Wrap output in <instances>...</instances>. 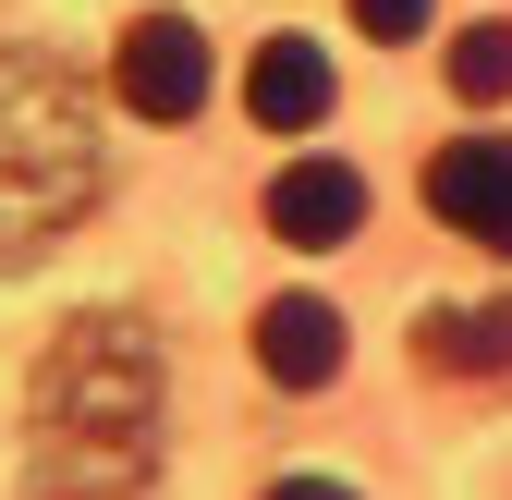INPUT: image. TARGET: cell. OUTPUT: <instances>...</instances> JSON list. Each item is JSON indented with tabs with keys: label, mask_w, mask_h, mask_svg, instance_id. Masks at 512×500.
Segmentation results:
<instances>
[{
	"label": "cell",
	"mask_w": 512,
	"mask_h": 500,
	"mask_svg": "<svg viewBox=\"0 0 512 500\" xmlns=\"http://www.w3.org/2000/svg\"><path fill=\"white\" fill-rule=\"evenodd\" d=\"M159 476V342L122 305L61 318L25 379V488L37 500H135Z\"/></svg>",
	"instance_id": "obj_1"
},
{
	"label": "cell",
	"mask_w": 512,
	"mask_h": 500,
	"mask_svg": "<svg viewBox=\"0 0 512 500\" xmlns=\"http://www.w3.org/2000/svg\"><path fill=\"white\" fill-rule=\"evenodd\" d=\"M98 122H86V86L37 49H0V269H37L61 232L98 208Z\"/></svg>",
	"instance_id": "obj_2"
},
{
	"label": "cell",
	"mask_w": 512,
	"mask_h": 500,
	"mask_svg": "<svg viewBox=\"0 0 512 500\" xmlns=\"http://www.w3.org/2000/svg\"><path fill=\"white\" fill-rule=\"evenodd\" d=\"M110 86H122L135 122H196L208 110V37L183 25V13H135L122 49H110Z\"/></svg>",
	"instance_id": "obj_3"
},
{
	"label": "cell",
	"mask_w": 512,
	"mask_h": 500,
	"mask_svg": "<svg viewBox=\"0 0 512 500\" xmlns=\"http://www.w3.org/2000/svg\"><path fill=\"white\" fill-rule=\"evenodd\" d=\"M427 208L452 220L464 244H488V257H512V135H464L427 159Z\"/></svg>",
	"instance_id": "obj_4"
},
{
	"label": "cell",
	"mask_w": 512,
	"mask_h": 500,
	"mask_svg": "<svg viewBox=\"0 0 512 500\" xmlns=\"http://www.w3.org/2000/svg\"><path fill=\"white\" fill-rule=\"evenodd\" d=\"M256 366H269L281 391H330V379H342V305L269 293V305H256Z\"/></svg>",
	"instance_id": "obj_5"
},
{
	"label": "cell",
	"mask_w": 512,
	"mask_h": 500,
	"mask_svg": "<svg viewBox=\"0 0 512 500\" xmlns=\"http://www.w3.org/2000/svg\"><path fill=\"white\" fill-rule=\"evenodd\" d=\"M244 110L269 122V135H317L330 122V61H317V37H269L244 61Z\"/></svg>",
	"instance_id": "obj_6"
},
{
	"label": "cell",
	"mask_w": 512,
	"mask_h": 500,
	"mask_svg": "<svg viewBox=\"0 0 512 500\" xmlns=\"http://www.w3.org/2000/svg\"><path fill=\"white\" fill-rule=\"evenodd\" d=\"M354 220H366V183H354L342 159H293V171L269 183V232H281V244H354Z\"/></svg>",
	"instance_id": "obj_7"
},
{
	"label": "cell",
	"mask_w": 512,
	"mask_h": 500,
	"mask_svg": "<svg viewBox=\"0 0 512 500\" xmlns=\"http://www.w3.org/2000/svg\"><path fill=\"white\" fill-rule=\"evenodd\" d=\"M415 354L439 366V379H500V366H512V305H427Z\"/></svg>",
	"instance_id": "obj_8"
},
{
	"label": "cell",
	"mask_w": 512,
	"mask_h": 500,
	"mask_svg": "<svg viewBox=\"0 0 512 500\" xmlns=\"http://www.w3.org/2000/svg\"><path fill=\"white\" fill-rule=\"evenodd\" d=\"M452 98H512V25H464L452 37Z\"/></svg>",
	"instance_id": "obj_9"
},
{
	"label": "cell",
	"mask_w": 512,
	"mask_h": 500,
	"mask_svg": "<svg viewBox=\"0 0 512 500\" xmlns=\"http://www.w3.org/2000/svg\"><path fill=\"white\" fill-rule=\"evenodd\" d=\"M427 13H439V0H354L366 37H427Z\"/></svg>",
	"instance_id": "obj_10"
},
{
	"label": "cell",
	"mask_w": 512,
	"mask_h": 500,
	"mask_svg": "<svg viewBox=\"0 0 512 500\" xmlns=\"http://www.w3.org/2000/svg\"><path fill=\"white\" fill-rule=\"evenodd\" d=\"M269 500H354V488H330V476H281Z\"/></svg>",
	"instance_id": "obj_11"
}]
</instances>
